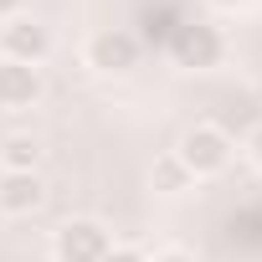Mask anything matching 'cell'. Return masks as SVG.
<instances>
[{"label":"cell","instance_id":"obj_5","mask_svg":"<svg viewBox=\"0 0 262 262\" xmlns=\"http://www.w3.org/2000/svg\"><path fill=\"white\" fill-rule=\"evenodd\" d=\"M221 52H226V41H221V31L206 26V21H190V26L175 31V57H180V67H216Z\"/></svg>","mask_w":262,"mask_h":262},{"label":"cell","instance_id":"obj_6","mask_svg":"<svg viewBox=\"0 0 262 262\" xmlns=\"http://www.w3.org/2000/svg\"><path fill=\"white\" fill-rule=\"evenodd\" d=\"M41 98V72L26 62H0V103L6 108H31Z\"/></svg>","mask_w":262,"mask_h":262},{"label":"cell","instance_id":"obj_2","mask_svg":"<svg viewBox=\"0 0 262 262\" xmlns=\"http://www.w3.org/2000/svg\"><path fill=\"white\" fill-rule=\"evenodd\" d=\"M0 52H6V62H26V67H36V62L52 52V31H47L41 21L11 16L6 26H0Z\"/></svg>","mask_w":262,"mask_h":262},{"label":"cell","instance_id":"obj_11","mask_svg":"<svg viewBox=\"0 0 262 262\" xmlns=\"http://www.w3.org/2000/svg\"><path fill=\"white\" fill-rule=\"evenodd\" d=\"M247 155H252V165L262 170V123L252 128V134H247Z\"/></svg>","mask_w":262,"mask_h":262},{"label":"cell","instance_id":"obj_15","mask_svg":"<svg viewBox=\"0 0 262 262\" xmlns=\"http://www.w3.org/2000/svg\"><path fill=\"white\" fill-rule=\"evenodd\" d=\"M257 98H262V88H257Z\"/></svg>","mask_w":262,"mask_h":262},{"label":"cell","instance_id":"obj_9","mask_svg":"<svg viewBox=\"0 0 262 262\" xmlns=\"http://www.w3.org/2000/svg\"><path fill=\"white\" fill-rule=\"evenodd\" d=\"M155 180H160V190H170V195H175V190L185 185V165H180V160H160Z\"/></svg>","mask_w":262,"mask_h":262},{"label":"cell","instance_id":"obj_4","mask_svg":"<svg viewBox=\"0 0 262 262\" xmlns=\"http://www.w3.org/2000/svg\"><path fill=\"white\" fill-rule=\"evenodd\" d=\"M88 62L98 67V72H134V62H139V36L134 31H98L93 41H88Z\"/></svg>","mask_w":262,"mask_h":262},{"label":"cell","instance_id":"obj_13","mask_svg":"<svg viewBox=\"0 0 262 262\" xmlns=\"http://www.w3.org/2000/svg\"><path fill=\"white\" fill-rule=\"evenodd\" d=\"M155 262H195V257H185V252H165V257H155Z\"/></svg>","mask_w":262,"mask_h":262},{"label":"cell","instance_id":"obj_3","mask_svg":"<svg viewBox=\"0 0 262 262\" xmlns=\"http://www.w3.org/2000/svg\"><path fill=\"white\" fill-rule=\"evenodd\" d=\"M108 231L98 221H67L57 231V262H103L108 257Z\"/></svg>","mask_w":262,"mask_h":262},{"label":"cell","instance_id":"obj_14","mask_svg":"<svg viewBox=\"0 0 262 262\" xmlns=\"http://www.w3.org/2000/svg\"><path fill=\"white\" fill-rule=\"evenodd\" d=\"M216 6H247V0H216Z\"/></svg>","mask_w":262,"mask_h":262},{"label":"cell","instance_id":"obj_10","mask_svg":"<svg viewBox=\"0 0 262 262\" xmlns=\"http://www.w3.org/2000/svg\"><path fill=\"white\" fill-rule=\"evenodd\" d=\"M103 262H149V257H144L139 247H108V257H103Z\"/></svg>","mask_w":262,"mask_h":262},{"label":"cell","instance_id":"obj_1","mask_svg":"<svg viewBox=\"0 0 262 262\" xmlns=\"http://www.w3.org/2000/svg\"><path fill=\"white\" fill-rule=\"evenodd\" d=\"M175 160L185 165V175H216V170H226V160H231L226 128H216V123H195V128H185V139H180V155H175Z\"/></svg>","mask_w":262,"mask_h":262},{"label":"cell","instance_id":"obj_7","mask_svg":"<svg viewBox=\"0 0 262 262\" xmlns=\"http://www.w3.org/2000/svg\"><path fill=\"white\" fill-rule=\"evenodd\" d=\"M36 206H41L36 170H6V175H0V211L21 216V211H36Z\"/></svg>","mask_w":262,"mask_h":262},{"label":"cell","instance_id":"obj_8","mask_svg":"<svg viewBox=\"0 0 262 262\" xmlns=\"http://www.w3.org/2000/svg\"><path fill=\"white\" fill-rule=\"evenodd\" d=\"M6 165L11 170H36V160H41V149H36V139H6Z\"/></svg>","mask_w":262,"mask_h":262},{"label":"cell","instance_id":"obj_12","mask_svg":"<svg viewBox=\"0 0 262 262\" xmlns=\"http://www.w3.org/2000/svg\"><path fill=\"white\" fill-rule=\"evenodd\" d=\"M21 6H26V0H0V16H16Z\"/></svg>","mask_w":262,"mask_h":262}]
</instances>
